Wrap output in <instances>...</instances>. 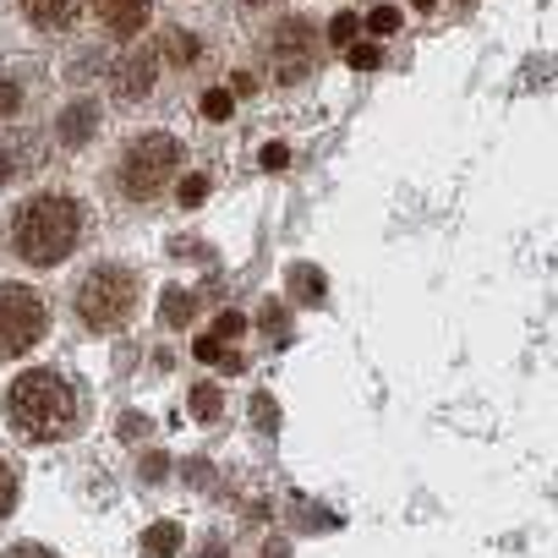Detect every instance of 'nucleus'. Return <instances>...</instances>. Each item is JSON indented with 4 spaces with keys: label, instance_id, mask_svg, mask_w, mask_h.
Instances as JSON below:
<instances>
[{
    "label": "nucleus",
    "instance_id": "nucleus-16",
    "mask_svg": "<svg viewBox=\"0 0 558 558\" xmlns=\"http://www.w3.org/2000/svg\"><path fill=\"white\" fill-rule=\"evenodd\" d=\"M165 45H170L165 56H170L175 66H192V61H197V34H165Z\"/></svg>",
    "mask_w": 558,
    "mask_h": 558
},
{
    "label": "nucleus",
    "instance_id": "nucleus-8",
    "mask_svg": "<svg viewBox=\"0 0 558 558\" xmlns=\"http://www.w3.org/2000/svg\"><path fill=\"white\" fill-rule=\"evenodd\" d=\"M94 132H99V105H94V99L66 105V110H61V121H56V137H61L66 148H83Z\"/></svg>",
    "mask_w": 558,
    "mask_h": 558
},
{
    "label": "nucleus",
    "instance_id": "nucleus-4",
    "mask_svg": "<svg viewBox=\"0 0 558 558\" xmlns=\"http://www.w3.org/2000/svg\"><path fill=\"white\" fill-rule=\"evenodd\" d=\"M175 165H181V143H175L170 132H143V137H132L126 154H121V192H126L132 203H154V197L170 186Z\"/></svg>",
    "mask_w": 558,
    "mask_h": 558
},
{
    "label": "nucleus",
    "instance_id": "nucleus-31",
    "mask_svg": "<svg viewBox=\"0 0 558 558\" xmlns=\"http://www.w3.org/2000/svg\"><path fill=\"white\" fill-rule=\"evenodd\" d=\"M197 558H225V547H219V542H208V547H203Z\"/></svg>",
    "mask_w": 558,
    "mask_h": 558
},
{
    "label": "nucleus",
    "instance_id": "nucleus-15",
    "mask_svg": "<svg viewBox=\"0 0 558 558\" xmlns=\"http://www.w3.org/2000/svg\"><path fill=\"white\" fill-rule=\"evenodd\" d=\"M192 356H197V362H225V367H241V356H230L219 335H203V340L192 345Z\"/></svg>",
    "mask_w": 558,
    "mask_h": 558
},
{
    "label": "nucleus",
    "instance_id": "nucleus-23",
    "mask_svg": "<svg viewBox=\"0 0 558 558\" xmlns=\"http://www.w3.org/2000/svg\"><path fill=\"white\" fill-rule=\"evenodd\" d=\"M241 329H246V318H241V313H219V324H214V335H219V340H235Z\"/></svg>",
    "mask_w": 558,
    "mask_h": 558
},
{
    "label": "nucleus",
    "instance_id": "nucleus-24",
    "mask_svg": "<svg viewBox=\"0 0 558 558\" xmlns=\"http://www.w3.org/2000/svg\"><path fill=\"white\" fill-rule=\"evenodd\" d=\"M252 416H257V427H279V411H274V400H268V395H257V400H252Z\"/></svg>",
    "mask_w": 558,
    "mask_h": 558
},
{
    "label": "nucleus",
    "instance_id": "nucleus-21",
    "mask_svg": "<svg viewBox=\"0 0 558 558\" xmlns=\"http://www.w3.org/2000/svg\"><path fill=\"white\" fill-rule=\"evenodd\" d=\"M356 28H362L356 12H340V17L329 23V39H335V45H356Z\"/></svg>",
    "mask_w": 558,
    "mask_h": 558
},
{
    "label": "nucleus",
    "instance_id": "nucleus-30",
    "mask_svg": "<svg viewBox=\"0 0 558 558\" xmlns=\"http://www.w3.org/2000/svg\"><path fill=\"white\" fill-rule=\"evenodd\" d=\"M7 175H12V154L0 148V186H7Z\"/></svg>",
    "mask_w": 558,
    "mask_h": 558
},
{
    "label": "nucleus",
    "instance_id": "nucleus-1",
    "mask_svg": "<svg viewBox=\"0 0 558 558\" xmlns=\"http://www.w3.org/2000/svg\"><path fill=\"white\" fill-rule=\"evenodd\" d=\"M7 422L34 438V444H56L77 427V395L61 373L50 367H28L12 389H7Z\"/></svg>",
    "mask_w": 558,
    "mask_h": 558
},
{
    "label": "nucleus",
    "instance_id": "nucleus-9",
    "mask_svg": "<svg viewBox=\"0 0 558 558\" xmlns=\"http://www.w3.org/2000/svg\"><path fill=\"white\" fill-rule=\"evenodd\" d=\"M77 12H83V0H23V17H28L34 28H45V34L72 28Z\"/></svg>",
    "mask_w": 558,
    "mask_h": 558
},
{
    "label": "nucleus",
    "instance_id": "nucleus-33",
    "mask_svg": "<svg viewBox=\"0 0 558 558\" xmlns=\"http://www.w3.org/2000/svg\"><path fill=\"white\" fill-rule=\"evenodd\" d=\"M246 7H274V0H246Z\"/></svg>",
    "mask_w": 558,
    "mask_h": 558
},
{
    "label": "nucleus",
    "instance_id": "nucleus-19",
    "mask_svg": "<svg viewBox=\"0 0 558 558\" xmlns=\"http://www.w3.org/2000/svg\"><path fill=\"white\" fill-rule=\"evenodd\" d=\"M230 105H235V94H230V88L203 94V116H208V121H225V116H230Z\"/></svg>",
    "mask_w": 558,
    "mask_h": 558
},
{
    "label": "nucleus",
    "instance_id": "nucleus-29",
    "mask_svg": "<svg viewBox=\"0 0 558 558\" xmlns=\"http://www.w3.org/2000/svg\"><path fill=\"white\" fill-rule=\"evenodd\" d=\"M121 433H126V438H137V433L148 438V422H137V416H126V422H121Z\"/></svg>",
    "mask_w": 558,
    "mask_h": 558
},
{
    "label": "nucleus",
    "instance_id": "nucleus-10",
    "mask_svg": "<svg viewBox=\"0 0 558 558\" xmlns=\"http://www.w3.org/2000/svg\"><path fill=\"white\" fill-rule=\"evenodd\" d=\"M94 7H99V23L121 39H132L148 23V0H94Z\"/></svg>",
    "mask_w": 558,
    "mask_h": 558
},
{
    "label": "nucleus",
    "instance_id": "nucleus-32",
    "mask_svg": "<svg viewBox=\"0 0 558 558\" xmlns=\"http://www.w3.org/2000/svg\"><path fill=\"white\" fill-rule=\"evenodd\" d=\"M438 7V0H416V12H433Z\"/></svg>",
    "mask_w": 558,
    "mask_h": 558
},
{
    "label": "nucleus",
    "instance_id": "nucleus-13",
    "mask_svg": "<svg viewBox=\"0 0 558 558\" xmlns=\"http://www.w3.org/2000/svg\"><path fill=\"white\" fill-rule=\"evenodd\" d=\"M192 313H197V296H192V291H181V286H175V291H165V307H159V318H165L170 329H181Z\"/></svg>",
    "mask_w": 558,
    "mask_h": 558
},
{
    "label": "nucleus",
    "instance_id": "nucleus-11",
    "mask_svg": "<svg viewBox=\"0 0 558 558\" xmlns=\"http://www.w3.org/2000/svg\"><path fill=\"white\" fill-rule=\"evenodd\" d=\"M175 547H181V525L175 520H159V525L143 531V558H175Z\"/></svg>",
    "mask_w": 558,
    "mask_h": 558
},
{
    "label": "nucleus",
    "instance_id": "nucleus-25",
    "mask_svg": "<svg viewBox=\"0 0 558 558\" xmlns=\"http://www.w3.org/2000/svg\"><path fill=\"white\" fill-rule=\"evenodd\" d=\"M351 66H356V72H373V66H378V50H373V45H351Z\"/></svg>",
    "mask_w": 558,
    "mask_h": 558
},
{
    "label": "nucleus",
    "instance_id": "nucleus-18",
    "mask_svg": "<svg viewBox=\"0 0 558 558\" xmlns=\"http://www.w3.org/2000/svg\"><path fill=\"white\" fill-rule=\"evenodd\" d=\"M12 504H17V471H12L7 460H0V520L12 514Z\"/></svg>",
    "mask_w": 558,
    "mask_h": 558
},
{
    "label": "nucleus",
    "instance_id": "nucleus-14",
    "mask_svg": "<svg viewBox=\"0 0 558 558\" xmlns=\"http://www.w3.org/2000/svg\"><path fill=\"white\" fill-rule=\"evenodd\" d=\"M291 286H296V296H307V302H318V296L329 291V286H324V274H318V268H307V263H296V268H291Z\"/></svg>",
    "mask_w": 558,
    "mask_h": 558
},
{
    "label": "nucleus",
    "instance_id": "nucleus-27",
    "mask_svg": "<svg viewBox=\"0 0 558 558\" xmlns=\"http://www.w3.org/2000/svg\"><path fill=\"white\" fill-rule=\"evenodd\" d=\"M286 165H291V154L279 148V143H268V148H263V170H286Z\"/></svg>",
    "mask_w": 558,
    "mask_h": 558
},
{
    "label": "nucleus",
    "instance_id": "nucleus-12",
    "mask_svg": "<svg viewBox=\"0 0 558 558\" xmlns=\"http://www.w3.org/2000/svg\"><path fill=\"white\" fill-rule=\"evenodd\" d=\"M186 405H192L197 422H219V411H225V400H219L214 384H192V389H186Z\"/></svg>",
    "mask_w": 558,
    "mask_h": 558
},
{
    "label": "nucleus",
    "instance_id": "nucleus-17",
    "mask_svg": "<svg viewBox=\"0 0 558 558\" xmlns=\"http://www.w3.org/2000/svg\"><path fill=\"white\" fill-rule=\"evenodd\" d=\"M23 110V83H12V77H0V121H12Z\"/></svg>",
    "mask_w": 558,
    "mask_h": 558
},
{
    "label": "nucleus",
    "instance_id": "nucleus-28",
    "mask_svg": "<svg viewBox=\"0 0 558 558\" xmlns=\"http://www.w3.org/2000/svg\"><path fill=\"white\" fill-rule=\"evenodd\" d=\"M7 558H56L50 547H39V542H23V547H12Z\"/></svg>",
    "mask_w": 558,
    "mask_h": 558
},
{
    "label": "nucleus",
    "instance_id": "nucleus-2",
    "mask_svg": "<svg viewBox=\"0 0 558 558\" xmlns=\"http://www.w3.org/2000/svg\"><path fill=\"white\" fill-rule=\"evenodd\" d=\"M83 235V208L66 197V192H39L23 203L17 225H12V246L23 263L34 268H56Z\"/></svg>",
    "mask_w": 558,
    "mask_h": 558
},
{
    "label": "nucleus",
    "instance_id": "nucleus-7",
    "mask_svg": "<svg viewBox=\"0 0 558 558\" xmlns=\"http://www.w3.org/2000/svg\"><path fill=\"white\" fill-rule=\"evenodd\" d=\"M154 77H159V56H154V45H132V50L110 66V88H116L121 105L148 99V94H154Z\"/></svg>",
    "mask_w": 558,
    "mask_h": 558
},
{
    "label": "nucleus",
    "instance_id": "nucleus-3",
    "mask_svg": "<svg viewBox=\"0 0 558 558\" xmlns=\"http://www.w3.org/2000/svg\"><path fill=\"white\" fill-rule=\"evenodd\" d=\"M137 313V274L121 268V263H99L83 274L77 286V318L94 329V335H116L126 329Z\"/></svg>",
    "mask_w": 558,
    "mask_h": 558
},
{
    "label": "nucleus",
    "instance_id": "nucleus-5",
    "mask_svg": "<svg viewBox=\"0 0 558 558\" xmlns=\"http://www.w3.org/2000/svg\"><path fill=\"white\" fill-rule=\"evenodd\" d=\"M45 296L28 286H0V356H23L45 340Z\"/></svg>",
    "mask_w": 558,
    "mask_h": 558
},
{
    "label": "nucleus",
    "instance_id": "nucleus-20",
    "mask_svg": "<svg viewBox=\"0 0 558 558\" xmlns=\"http://www.w3.org/2000/svg\"><path fill=\"white\" fill-rule=\"evenodd\" d=\"M175 197H181V208H197V203L208 197V175H186V181L175 186Z\"/></svg>",
    "mask_w": 558,
    "mask_h": 558
},
{
    "label": "nucleus",
    "instance_id": "nucleus-26",
    "mask_svg": "<svg viewBox=\"0 0 558 558\" xmlns=\"http://www.w3.org/2000/svg\"><path fill=\"white\" fill-rule=\"evenodd\" d=\"M263 329H268V335L286 329V302H268V307H263Z\"/></svg>",
    "mask_w": 558,
    "mask_h": 558
},
{
    "label": "nucleus",
    "instance_id": "nucleus-6",
    "mask_svg": "<svg viewBox=\"0 0 558 558\" xmlns=\"http://www.w3.org/2000/svg\"><path fill=\"white\" fill-rule=\"evenodd\" d=\"M268 61H274V77L279 83H296L313 61V23L307 17H291L268 34Z\"/></svg>",
    "mask_w": 558,
    "mask_h": 558
},
{
    "label": "nucleus",
    "instance_id": "nucleus-22",
    "mask_svg": "<svg viewBox=\"0 0 558 558\" xmlns=\"http://www.w3.org/2000/svg\"><path fill=\"white\" fill-rule=\"evenodd\" d=\"M367 28H373V34H395V28H400V12H395V7H378V12L367 17Z\"/></svg>",
    "mask_w": 558,
    "mask_h": 558
}]
</instances>
